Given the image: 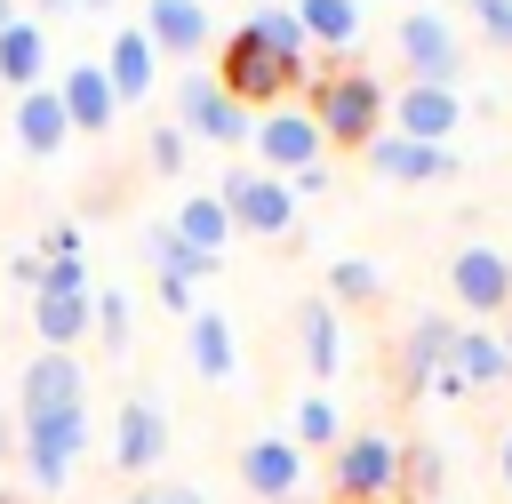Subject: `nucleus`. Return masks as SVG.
Returning a JSON list of instances; mask_svg holds the SVG:
<instances>
[{"label":"nucleus","instance_id":"393cba45","mask_svg":"<svg viewBox=\"0 0 512 504\" xmlns=\"http://www.w3.org/2000/svg\"><path fill=\"white\" fill-rule=\"evenodd\" d=\"M288 8H296L304 40L328 48V56H344V48L360 40V0H288Z\"/></svg>","mask_w":512,"mask_h":504},{"label":"nucleus","instance_id":"a878e982","mask_svg":"<svg viewBox=\"0 0 512 504\" xmlns=\"http://www.w3.org/2000/svg\"><path fill=\"white\" fill-rule=\"evenodd\" d=\"M168 224H176V240H184V248H200V256H224V248H232V216H224V200H216V192H192Z\"/></svg>","mask_w":512,"mask_h":504},{"label":"nucleus","instance_id":"9b49d317","mask_svg":"<svg viewBox=\"0 0 512 504\" xmlns=\"http://www.w3.org/2000/svg\"><path fill=\"white\" fill-rule=\"evenodd\" d=\"M448 296L472 312V320H496V312H512V256H496V248H456L448 256Z\"/></svg>","mask_w":512,"mask_h":504},{"label":"nucleus","instance_id":"c03bdc74","mask_svg":"<svg viewBox=\"0 0 512 504\" xmlns=\"http://www.w3.org/2000/svg\"><path fill=\"white\" fill-rule=\"evenodd\" d=\"M280 504H304V496H280Z\"/></svg>","mask_w":512,"mask_h":504},{"label":"nucleus","instance_id":"6ab92c4d","mask_svg":"<svg viewBox=\"0 0 512 504\" xmlns=\"http://www.w3.org/2000/svg\"><path fill=\"white\" fill-rule=\"evenodd\" d=\"M56 96H64V120H72V136H104V128L120 120V96H112L104 64H64Z\"/></svg>","mask_w":512,"mask_h":504},{"label":"nucleus","instance_id":"2eb2a0df","mask_svg":"<svg viewBox=\"0 0 512 504\" xmlns=\"http://www.w3.org/2000/svg\"><path fill=\"white\" fill-rule=\"evenodd\" d=\"M368 168H376L384 184H448V176H456V152H448V144H416V136L384 128V136L368 144Z\"/></svg>","mask_w":512,"mask_h":504},{"label":"nucleus","instance_id":"0eeeda50","mask_svg":"<svg viewBox=\"0 0 512 504\" xmlns=\"http://www.w3.org/2000/svg\"><path fill=\"white\" fill-rule=\"evenodd\" d=\"M168 408L152 400V392H128L120 400V416H112V464L128 472V480H160V464H168Z\"/></svg>","mask_w":512,"mask_h":504},{"label":"nucleus","instance_id":"37998d69","mask_svg":"<svg viewBox=\"0 0 512 504\" xmlns=\"http://www.w3.org/2000/svg\"><path fill=\"white\" fill-rule=\"evenodd\" d=\"M0 504H16V488H0Z\"/></svg>","mask_w":512,"mask_h":504},{"label":"nucleus","instance_id":"9d476101","mask_svg":"<svg viewBox=\"0 0 512 504\" xmlns=\"http://www.w3.org/2000/svg\"><path fill=\"white\" fill-rule=\"evenodd\" d=\"M80 400H88L80 352H40L32 344V360L16 368V416H48V408H80Z\"/></svg>","mask_w":512,"mask_h":504},{"label":"nucleus","instance_id":"473e14b6","mask_svg":"<svg viewBox=\"0 0 512 504\" xmlns=\"http://www.w3.org/2000/svg\"><path fill=\"white\" fill-rule=\"evenodd\" d=\"M120 504H208V488H192V480H136Z\"/></svg>","mask_w":512,"mask_h":504},{"label":"nucleus","instance_id":"423d86ee","mask_svg":"<svg viewBox=\"0 0 512 504\" xmlns=\"http://www.w3.org/2000/svg\"><path fill=\"white\" fill-rule=\"evenodd\" d=\"M256 168L264 176H296V168H312L320 152H328V136H320V120H312V104H272V112H256Z\"/></svg>","mask_w":512,"mask_h":504},{"label":"nucleus","instance_id":"09e8293b","mask_svg":"<svg viewBox=\"0 0 512 504\" xmlns=\"http://www.w3.org/2000/svg\"><path fill=\"white\" fill-rule=\"evenodd\" d=\"M0 416H8V408H0Z\"/></svg>","mask_w":512,"mask_h":504},{"label":"nucleus","instance_id":"bb28decb","mask_svg":"<svg viewBox=\"0 0 512 504\" xmlns=\"http://www.w3.org/2000/svg\"><path fill=\"white\" fill-rule=\"evenodd\" d=\"M248 32H256V40H264V48L280 56V64H296V72L312 64V40H304V24H296V8H288V0L256 8V16H248Z\"/></svg>","mask_w":512,"mask_h":504},{"label":"nucleus","instance_id":"a18cd8bd","mask_svg":"<svg viewBox=\"0 0 512 504\" xmlns=\"http://www.w3.org/2000/svg\"><path fill=\"white\" fill-rule=\"evenodd\" d=\"M504 352H512V328H504Z\"/></svg>","mask_w":512,"mask_h":504},{"label":"nucleus","instance_id":"a19ab883","mask_svg":"<svg viewBox=\"0 0 512 504\" xmlns=\"http://www.w3.org/2000/svg\"><path fill=\"white\" fill-rule=\"evenodd\" d=\"M496 464H504V488H512V432H504V448H496Z\"/></svg>","mask_w":512,"mask_h":504},{"label":"nucleus","instance_id":"7ed1b4c3","mask_svg":"<svg viewBox=\"0 0 512 504\" xmlns=\"http://www.w3.org/2000/svg\"><path fill=\"white\" fill-rule=\"evenodd\" d=\"M176 128H184L192 144H224V152H240V144L256 136V112H248L216 72H184V80H176Z\"/></svg>","mask_w":512,"mask_h":504},{"label":"nucleus","instance_id":"aec40b11","mask_svg":"<svg viewBox=\"0 0 512 504\" xmlns=\"http://www.w3.org/2000/svg\"><path fill=\"white\" fill-rule=\"evenodd\" d=\"M8 128H16V144H24L32 160H56V152L72 144V120H64V96H56V88H24V96L8 104Z\"/></svg>","mask_w":512,"mask_h":504},{"label":"nucleus","instance_id":"72a5a7b5","mask_svg":"<svg viewBox=\"0 0 512 504\" xmlns=\"http://www.w3.org/2000/svg\"><path fill=\"white\" fill-rule=\"evenodd\" d=\"M472 16H480V40L488 48H512V0H464Z\"/></svg>","mask_w":512,"mask_h":504},{"label":"nucleus","instance_id":"412c9836","mask_svg":"<svg viewBox=\"0 0 512 504\" xmlns=\"http://www.w3.org/2000/svg\"><path fill=\"white\" fill-rule=\"evenodd\" d=\"M448 368L464 376V392H496V384H512V352H504V336H496L488 320H456V352H448Z\"/></svg>","mask_w":512,"mask_h":504},{"label":"nucleus","instance_id":"7c9ffc66","mask_svg":"<svg viewBox=\"0 0 512 504\" xmlns=\"http://www.w3.org/2000/svg\"><path fill=\"white\" fill-rule=\"evenodd\" d=\"M440 480H448V456H440L432 440H408V448H400V488H408V496H440Z\"/></svg>","mask_w":512,"mask_h":504},{"label":"nucleus","instance_id":"f8f14e48","mask_svg":"<svg viewBox=\"0 0 512 504\" xmlns=\"http://www.w3.org/2000/svg\"><path fill=\"white\" fill-rule=\"evenodd\" d=\"M384 120H392L400 136H416V144H448V136L464 128V96H456V88H432V80H408Z\"/></svg>","mask_w":512,"mask_h":504},{"label":"nucleus","instance_id":"4be33fe9","mask_svg":"<svg viewBox=\"0 0 512 504\" xmlns=\"http://www.w3.org/2000/svg\"><path fill=\"white\" fill-rule=\"evenodd\" d=\"M184 360H192V376H200V384H232L240 344H232V320H224L216 304H200V312L184 320Z\"/></svg>","mask_w":512,"mask_h":504},{"label":"nucleus","instance_id":"ddd939ff","mask_svg":"<svg viewBox=\"0 0 512 504\" xmlns=\"http://www.w3.org/2000/svg\"><path fill=\"white\" fill-rule=\"evenodd\" d=\"M448 352H456V320H448V312H416V320H408V336H400V392H408V400H424V392L440 384Z\"/></svg>","mask_w":512,"mask_h":504},{"label":"nucleus","instance_id":"20e7f679","mask_svg":"<svg viewBox=\"0 0 512 504\" xmlns=\"http://www.w3.org/2000/svg\"><path fill=\"white\" fill-rule=\"evenodd\" d=\"M216 200H224L232 232H256V240H288V232H296V192H288V176H264V168H224Z\"/></svg>","mask_w":512,"mask_h":504},{"label":"nucleus","instance_id":"5701e85b","mask_svg":"<svg viewBox=\"0 0 512 504\" xmlns=\"http://www.w3.org/2000/svg\"><path fill=\"white\" fill-rule=\"evenodd\" d=\"M0 88L24 96V88H48V24L40 16H16L0 32Z\"/></svg>","mask_w":512,"mask_h":504},{"label":"nucleus","instance_id":"79ce46f5","mask_svg":"<svg viewBox=\"0 0 512 504\" xmlns=\"http://www.w3.org/2000/svg\"><path fill=\"white\" fill-rule=\"evenodd\" d=\"M16 16H24V8H16V0H0V32H8V24H16Z\"/></svg>","mask_w":512,"mask_h":504},{"label":"nucleus","instance_id":"4468645a","mask_svg":"<svg viewBox=\"0 0 512 504\" xmlns=\"http://www.w3.org/2000/svg\"><path fill=\"white\" fill-rule=\"evenodd\" d=\"M240 488L264 496V504L296 496V488H304V448H296L288 432H256V440L240 448Z\"/></svg>","mask_w":512,"mask_h":504},{"label":"nucleus","instance_id":"f3484780","mask_svg":"<svg viewBox=\"0 0 512 504\" xmlns=\"http://www.w3.org/2000/svg\"><path fill=\"white\" fill-rule=\"evenodd\" d=\"M144 40L160 48V56H200V48H216V16H208V0H144Z\"/></svg>","mask_w":512,"mask_h":504},{"label":"nucleus","instance_id":"e433bc0d","mask_svg":"<svg viewBox=\"0 0 512 504\" xmlns=\"http://www.w3.org/2000/svg\"><path fill=\"white\" fill-rule=\"evenodd\" d=\"M328 184H336V176H328V160H312V168H296V176H288V192H296V208H304V200H320Z\"/></svg>","mask_w":512,"mask_h":504},{"label":"nucleus","instance_id":"c85d7f7f","mask_svg":"<svg viewBox=\"0 0 512 504\" xmlns=\"http://www.w3.org/2000/svg\"><path fill=\"white\" fill-rule=\"evenodd\" d=\"M320 296H328V304H376V296H384V272H376L368 256H336Z\"/></svg>","mask_w":512,"mask_h":504},{"label":"nucleus","instance_id":"f03ea898","mask_svg":"<svg viewBox=\"0 0 512 504\" xmlns=\"http://www.w3.org/2000/svg\"><path fill=\"white\" fill-rule=\"evenodd\" d=\"M384 112H392V96H384V80L376 72H328V80H312V120H320V136L328 144H376L384 136Z\"/></svg>","mask_w":512,"mask_h":504},{"label":"nucleus","instance_id":"a211bd4d","mask_svg":"<svg viewBox=\"0 0 512 504\" xmlns=\"http://www.w3.org/2000/svg\"><path fill=\"white\" fill-rule=\"evenodd\" d=\"M104 80H112L120 104H144V96L160 88V48L144 40V24H120V32L104 40Z\"/></svg>","mask_w":512,"mask_h":504},{"label":"nucleus","instance_id":"2f4dec72","mask_svg":"<svg viewBox=\"0 0 512 504\" xmlns=\"http://www.w3.org/2000/svg\"><path fill=\"white\" fill-rule=\"evenodd\" d=\"M144 160H152V176H184V168H192V136L168 120V128L144 136Z\"/></svg>","mask_w":512,"mask_h":504},{"label":"nucleus","instance_id":"cd10ccee","mask_svg":"<svg viewBox=\"0 0 512 504\" xmlns=\"http://www.w3.org/2000/svg\"><path fill=\"white\" fill-rule=\"evenodd\" d=\"M288 440H296V448H328V456H336V440H344V408H336L328 392H304V400H296Z\"/></svg>","mask_w":512,"mask_h":504},{"label":"nucleus","instance_id":"c9c22d12","mask_svg":"<svg viewBox=\"0 0 512 504\" xmlns=\"http://www.w3.org/2000/svg\"><path fill=\"white\" fill-rule=\"evenodd\" d=\"M40 272H48V256H40V248H16V256H8V288H24V296H32V288H40Z\"/></svg>","mask_w":512,"mask_h":504},{"label":"nucleus","instance_id":"39448f33","mask_svg":"<svg viewBox=\"0 0 512 504\" xmlns=\"http://www.w3.org/2000/svg\"><path fill=\"white\" fill-rule=\"evenodd\" d=\"M392 48H400L408 80H432V88H456V80H464V40H456V24H448L440 8H416V16H400Z\"/></svg>","mask_w":512,"mask_h":504},{"label":"nucleus","instance_id":"de8ad7c7","mask_svg":"<svg viewBox=\"0 0 512 504\" xmlns=\"http://www.w3.org/2000/svg\"><path fill=\"white\" fill-rule=\"evenodd\" d=\"M208 8H216V0H208Z\"/></svg>","mask_w":512,"mask_h":504},{"label":"nucleus","instance_id":"f257e3e1","mask_svg":"<svg viewBox=\"0 0 512 504\" xmlns=\"http://www.w3.org/2000/svg\"><path fill=\"white\" fill-rule=\"evenodd\" d=\"M88 456V400L80 408H48V416H16V464H24V488L56 496Z\"/></svg>","mask_w":512,"mask_h":504},{"label":"nucleus","instance_id":"49530a36","mask_svg":"<svg viewBox=\"0 0 512 504\" xmlns=\"http://www.w3.org/2000/svg\"><path fill=\"white\" fill-rule=\"evenodd\" d=\"M88 8H112V0H88Z\"/></svg>","mask_w":512,"mask_h":504},{"label":"nucleus","instance_id":"4c0bfd02","mask_svg":"<svg viewBox=\"0 0 512 504\" xmlns=\"http://www.w3.org/2000/svg\"><path fill=\"white\" fill-rule=\"evenodd\" d=\"M152 288H160V304H168L176 320H192V312H200V304H192V280H176V272H160Z\"/></svg>","mask_w":512,"mask_h":504},{"label":"nucleus","instance_id":"f704fd0d","mask_svg":"<svg viewBox=\"0 0 512 504\" xmlns=\"http://www.w3.org/2000/svg\"><path fill=\"white\" fill-rule=\"evenodd\" d=\"M32 248H40V256H48V264H56V256H80V248H88V232H80V224H72V216H56V224H48V232H40V240H32Z\"/></svg>","mask_w":512,"mask_h":504},{"label":"nucleus","instance_id":"1a4fd4ad","mask_svg":"<svg viewBox=\"0 0 512 504\" xmlns=\"http://www.w3.org/2000/svg\"><path fill=\"white\" fill-rule=\"evenodd\" d=\"M216 80H224V88H232V96H240L248 112H256V104L272 112V104H280V96H288V88H296L304 72H296V64H280V56H272V48H264V40H256V32L240 24V32L224 40V72H216Z\"/></svg>","mask_w":512,"mask_h":504},{"label":"nucleus","instance_id":"ea45409f","mask_svg":"<svg viewBox=\"0 0 512 504\" xmlns=\"http://www.w3.org/2000/svg\"><path fill=\"white\" fill-rule=\"evenodd\" d=\"M0 464H16V416H0Z\"/></svg>","mask_w":512,"mask_h":504},{"label":"nucleus","instance_id":"c756f323","mask_svg":"<svg viewBox=\"0 0 512 504\" xmlns=\"http://www.w3.org/2000/svg\"><path fill=\"white\" fill-rule=\"evenodd\" d=\"M128 336H136L128 288H96V344H104V352H128Z\"/></svg>","mask_w":512,"mask_h":504},{"label":"nucleus","instance_id":"6e6552de","mask_svg":"<svg viewBox=\"0 0 512 504\" xmlns=\"http://www.w3.org/2000/svg\"><path fill=\"white\" fill-rule=\"evenodd\" d=\"M400 488V440L392 432H344L336 440V496L344 504H384Z\"/></svg>","mask_w":512,"mask_h":504},{"label":"nucleus","instance_id":"58836bf2","mask_svg":"<svg viewBox=\"0 0 512 504\" xmlns=\"http://www.w3.org/2000/svg\"><path fill=\"white\" fill-rule=\"evenodd\" d=\"M32 8H40V24H48V16H80L88 0H32Z\"/></svg>","mask_w":512,"mask_h":504},{"label":"nucleus","instance_id":"b1692460","mask_svg":"<svg viewBox=\"0 0 512 504\" xmlns=\"http://www.w3.org/2000/svg\"><path fill=\"white\" fill-rule=\"evenodd\" d=\"M296 352H304V368H312L320 384L344 368V320H336L328 296H304V304H296Z\"/></svg>","mask_w":512,"mask_h":504},{"label":"nucleus","instance_id":"dca6fc26","mask_svg":"<svg viewBox=\"0 0 512 504\" xmlns=\"http://www.w3.org/2000/svg\"><path fill=\"white\" fill-rule=\"evenodd\" d=\"M32 336H40V352H80V336H96V288H40Z\"/></svg>","mask_w":512,"mask_h":504}]
</instances>
